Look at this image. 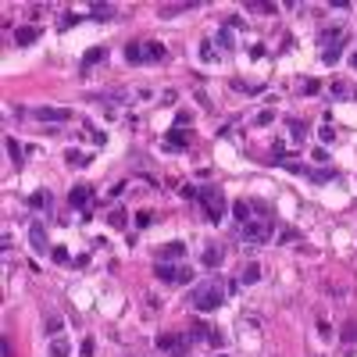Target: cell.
I'll list each match as a JSON object with an SVG mask.
<instances>
[{
    "label": "cell",
    "mask_w": 357,
    "mask_h": 357,
    "mask_svg": "<svg viewBox=\"0 0 357 357\" xmlns=\"http://www.w3.org/2000/svg\"><path fill=\"white\" fill-rule=\"evenodd\" d=\"M7 154H11V161H14V164L22 161V143L14 140V136H7Z\"/></svg>",
    "instance_id": "4316f807"
},
{
    "label": "cell",
    "mask_w": 357,
    "mask_h": 357,
    "mask_svg": "<svg viewBox=\"0 0 357 357\" xmlns=\"http://www.w3.org/2000/svg\"><path fill=\"white\" fill-rule=\"evenodd\" d=\"M50 257H54L58 265H65V261H68V250H65V247H54V250H50Z\"/></svg>",
    "instance_id": "1f68e13d"
},
{
    "label": "cell",
    "mask_w": 357,
    "mask_h": 357,
    "mask_svg": "<svg viewBox=\"0 0 357 357\" xmlns=\"http://www.w3.org/2000/svg\"><path fill=\"white\" fill-rule=\"evenodd\" d=\"M332 97H343L347 100V97H357V89L350 82H332Z\"/></svg>",
    "instance_id": "603a6c76"
},
{
    "label": "cell",
    "mask_w": 357,
    "mask_h": 357,
    "mask_svg": "<svg viewBox=\"0 0 357 357\" xmlns=\"http://www.w3.org/2000/svg\"><path fill=\"white\" fill-rule=\"evenodd\" d=\"M239 232H243V239H247L250 247H261V243L272 239V232H275V218H272V214H268V218H250L247 225H239Z\"/></svg>",
    "instance_id": "7a4b0ae2"
},
{
    "label": "cell",
    "mask_w": 357,
    "mask_h": 357,
    "mask_svg": "<svg viewBox=\"0 0 357 357\" xmlns=\"http://www.w3.org/2000/svg\"><path fill=\"white\" fill-rule=\"evenodd\" d=\"M68 340H61V336H58V340H54V343H50V357H68Z\"/></svg>",
    "instance_id": "cb8c5ba5"
},
{
    "label": "cell",
    "mask_w": 357,
    "mask_h": 357,
    "mask_svg": "<svg viewBox=\"0 0 357 357\" xmlns=\"http://www.w3.org/2000/svg\"><path fill=\"white\" fill-rule=\"evenodd\" d=\"M279 239H283V243H296V239H300V236H296V232H293V229H283V232H279Z\"/></svg>",
    "instance_id": "f35d334b"
},
{
    "label": "cell",
    "mask_w": 357,
    "mask_h": 357,
    "mask_svg": "<svg viewBox=\"0 0 357 357\" xmlns=\"http://www.w3.org/2000/svg\"><path fill=\"white\" fill-rule=\"evenodd\" d=\"M197 200L204 204V218H208V221L218 225V221L225 218V193H221V186H204Z\"/></svg>",
    "instance_id": "3957f363"
},
{
    "label": "cell",
    "mask_w": 357,
    "mask_h": 357,
    "mask_svg": "<svg viewBox=\"0 0 357 357\" xmlns=\"http://www.w3.org/2000/svg\"><path fill=\"white\" fill-rule=\"evenodd\" d=\"M350 68H354V71H357V54H354V58H350Z\"/></svg>",
    "instance_id": "ee69618b"
},
{
    "label": "cell",
    "mask_w": 357,
    "mask_h": 357,
    "mask_svg": "<svg viewBox=\"0 0 357 357\" xmlns=\"http://www.w3.org/2000/svg\"><path fill=\"white\" fill-rule=\"evenodd\" d=\"M179 257H186V243H179V239H172L157 250V261H179Z\"/></svg>",
    "instance_id": "8fae6325"
},
{
    "label": "cell",
    "mask_w": 357,
    "mask_h": 357,
    "mask_svg": "<svg viewBox=\"0 0 357 357\" xmlns=\"http://www.w3.org/2000/svg\"><path fill=\"white\" fill-rule=\"evenodd\" d=\"M104 58H107V50H104V47H93V50H86V54H82V68H89V65L104 61Z\"/></svg>",
    "instance_id": "d6986e66"
},
{
    "label": "cell",
    "mask_w": 357,
    "mask_h": 357,
    "mask_svg": "<svg viewBox=\"0 0 357 357\" xmlns=\"http://www.w3.org/2000/svg\"><path fill=\"white\" fill-rule=\"evenodd\" d=\"M343 343H357V325H354V322L347 325V332H343Z\"/></svg>",
    "instance_id": "836d02e7"
},
{
    "label": "cell",
    "mask_w": 357,
    "mask_h": 357,
    "mask_svg": "<svg viewBox=\"0 0 357 357\" xmlns=\"http://www.w3.org/2000/svg\"><path fill=\"white\" fill-rule=\"evenodd\" d=\"M186 143H190V133H186L182 125H175V129H168V136H164V146H168V150H182Z\"/></svg>",
    "instance_id": "7c38bea8"
},
{
    "label": "cell",
    "mask_w": 357,
    "mask_h": 357,
    "mask_svg": "<svg viewBox=\"0 0 357 357\" xmlns=\"http://www.w3.org/2000/svg\"><path fill=\"white\" fill-rule=\"evenodd\" d=\"M150 221H154V214H150V211H140V214H136V225H140V229H146Z\"/></svg>",
    "instance_id": "74e56055"
},
{
    "label": "cell",
    "mask_w": 357,
    "mask_h": 357,
    "mask_svg": "<svg viewBox=\"0 0 357 357\" xmlns=\"http://www.w3.org/2000/svg\"><path fill=\"white\" fill-rule=\"evenodd\" d=\"M157 350H168L172 357H186L190 332H164V336H157Z\"/></svg>",
    "instance_id": "5b68a950"
},
{
    "label": "cell",
    "mask_w": 357,
    "mask_h": 357,
    "mask_svg": "<svg viewBox=\"0 0 357 357\" xmlns=\"http://www.w3.org/2000/svg\"><path fill=\"white\" fill-rule=\"evenodd\" d=\"M0 354H4V357H14V350H11V343H7V340L0 343Z\"/></svg>",
    "instance_id": "7bdbcfd3"
},
{
    "label": "cell",
    "mask_w": 357,
    "mask_h": 357,
    "mask_svg": "<svg viewBox=\"0 0 357 357\" xmlns=\"http://www.w3.org/2000/svg\"><path fill=\"white\" fill-rule=\"evenodd\" d=\"M347 36H350V32H347L343 25H332V29H325V32L318 36V40L325 43V50H343V43H347Z\"/></svg>",
    "instance_id": "ba28073f"
},
{
    "label": "cell",
    "mask_w": 357,
    "mask_h": 357,
    "mask_svg": "<svg viewBox=\"0 0 357 357\" xmlns=\"http://www.w3.org/2000/svg\"><path fill=\"white\" fill-rule=\"evenodd\" d=\"M218 43H221L225 50H232V36H229V29H221V32H218Z\"/></svg>",
    "instance_id": "e575fe53"
},
{
    "label": "cell",
    "mask_w": 357,
    "mask_h": 357,
    "mask_svg": "<svg viewBox=\"0 0 357 357\" xmlns=\"http://www.w3.org/2000/svg\"><path fill=\"white\" fill-rule=\"evenodd\" d=\"M61 329H65V322H61L58 314H50V318H47V325H43V332H47V336H54V340L61 336Z\"/></svg>",
    "instance_id": "7402d4cb"
},
{
    "label": "cell",
    "mask_w": 357,
    "mask_h": 357,
    "mask_svg": "<svg viewBox=\"0 0 357 357\" xmlns=\"http://www.w3.org/2000/svg\"><path fill=\"white\" fill-rule=\"evenodd\" d=\"M221 357H229V354H221Z\"/></svg>",
    "instance_id": "f6af8a7d"
},
{
    "label": "cell",
    "mask_w": 357,
    "mask_h": 357,
    "mask_svg": "<svg viewBox=\"0 0 357 357\" xmlns=\"http://www.w3.org/2000/svg\"><path fill=\"white\" fill-rule=\"evenodd\" d=\"M65 161H68L71 168H86V164H89V154H82V150H68V154H65Z\"/></svg>",
    "instance_id": "44dd1931"
},
{
    "label": "cell",
    "mask_w": 357,
    "mask_h": 357,
    "mask_svg": "<svg viewBox=\"0 0 357 357\" xmlns=\"http://www.w3.org/2000/svg\"><path fill=\"white\" fill-rule=\"evenodd\" d=\"M71 265H75V268H86V265H89V254H79V257H75Z\"/></svg>",
    "instance_id": "b9f144b4"
},
{
    "label": "cell",
    "mask_w": 357,
    "mask_h": 357,
    "mask_svg": "<svg viewBox=\"0 0 357 357\" xmlns=\"http://www.w3.org/2000/svg\"><path fill=\"white\" fill-rule=\"evenodd\" d=\"M200 261H204V268H218L221 265V247H204Z\"/></svg>",
    "instance_id": "9a60e30c"
},
{
    "label": "cell",
    "mask_w": 357,
    "mask_h": 357,
    "mask_svg": "<svg viewBox=\"0 0 357 357\" xmlns=\"http://www.w3.org/2000/svg\"><path fill=\"white\" fill-rule=\"evenodd\" d=\"M111 14H115L111 4H93V7H89V18H97V22H107Z\"/></svg>",
    "instance_id": "ac0fdd59"
},
{
    "label": "cell",
    "mask_w": 357,
    "mask_h": 357,
    "mask_svg": "<svg viewBox=\"0 0 357 357\" xmlns=\"http://www.w3.org/2000/svg\"><path fill=\"white\" fill-rule=\"evenodd\" d=\"M322 61H325V65H336V61H340V50H322Z\"/></svg>",
    "instance_id": "d590c367"
},
{
    "label": "cell",
    "mask_w": 357,
    "mask_h": 357,
    "mask_svg": "<svg viewBox=\"0 0 357 357\" xmlns=\"http://www.w3.org/2000/svg\"><path fill=\"white\" fill-rule=\"evenodd\" d=\"M36 40H40V29H36V25L14 29V43H18V47H29V43H36Z\"/></svg>",
    "instance_id": "4fadbf2b"
},
{
    "label": "cell",
    "mask_w": 357,
    "mask_h": 357,
    "mask_svg": "<svg viewBox=\"0 0 357 357\" xmlns=\"http://www.w3.org/2000/svg\"><path fill=\"white\" fill-rule=\"evenodd\" d=\"M300 89H304V93H318V89H322V86H318V82H314V79H304V82H300Z\"/></svg>",
    "instance_id": "8d00e7d4"
},
{
    "label": "cell",
    "mask_w": 357,
    "mask_h": 357,
    "mask_svg": "<svg viewBox=\"0 0 357 357\" xmlns=\"http://www.w3.org/2000/svg\"><path fill=\"white\" fill-rule=\"evenodd\" d=\"M311 179H314V182H329V179H336V172H332V168H329V172L322 168V172H311Z\"/></svg>",
    "instance_id": "4dcf8cb0"
},
{
    "label": "cell",
    "mask_w": 357,
    "mask_h": 357,
    "mask_svg": "<svg viewBox=\"0 0 357 357\" xmlns=\"http://www.w3.org/2000/svg\"><path fill=\"white\" fill-rule=\"evenodd\" d=\"M275 122V111H261V115H254V125L261 129V125H272Z\"/></svg>",
    "instance_id": "f1b7e54d"
},
{
    "label": "cell",
    "mask_w": 357,
    "mask_h": 357,
    "mask_svg": "<svg viewBox=\"0 0 357 357\" xmlns=\"http://www.w3.org/2000/svg\"><path fill=\"white\" fill-rule=\"evenodd\" d=\"M50 204H54V197H50L47 190H36V193L29 197V208H32V211H50Z\"/></svg>",
    "instance_id": "5bb4252c"
},
{
    "label": "cell",
    "mask_w": 357,
    "mask_h": 357,
    "mask_svg": "<svg viewBox=\"0 0 357 357\" xmlns=\"http://www.w3.org/2000/svg\"><path fill=\"white\" fill-rule=\"evenodd\" d=\"M289 136H293L296 143H304V136H307V125H304V122H289Z\"/></svg>",
    "instance_id": "484cf974"
},
{
    "label": "cell",
    "mask_w": 357,
    "mask_h": 357,
    "mask_svg": "<svg viewBox=\"0 0 357 357\" xmlns=\"http://www.w3.org/2000/svg\"><path fill=\"white\" fill-rule=\"evenodd\" d=\"M125 61H133V65L146 61V47H143V43H129V47H125Z\"/></svg>",
    "instance_id": "2e32d148"
},
{
    "label": "cell",
    "mask_w": 357,
    "mask_h": 357,
    "mask_svg": "<svg viewBox=\"0 0 357 357\" xmlns=\"http://www.w3.org/2000/svg\"><path fill=\"white\" fill-rule=\"evenodd\" d=\"M257 279H261V265H247V268L239 272V283H243V286L257 283Z\"/></svg>",
    "instance_id": "ffe728a7"
},
{
    "label": "cell",
    "mask_w": 357,
    "mask_h": 357,
    "mask_svg": "<svg viewBox=\"0 0 357 357\" xmlns=\"http://www.w3.org/2000/svg\"><path fill=\"white\" fill-rule=\"evenodd\" d=\"M232 214H236L239 225H247V221L254 218V214H250V200H236V204H232Z\"/></svg>",
    "instance_id": "e0dca14e"
},
{
    "label": "cell",
    "mask_w": 357,
    "mask_h": 357,
    "mask_svg": "<svg viewBox=\"0 0 357 357\" xmlns=\"http://www.w3.org/2000/svg\"><path fill=\"white\" fill-rule=\"evenodd\" d=\"M29 243H32V250H36V254H47V250H50L47 232H43V225H40V221H32V225H29Z\"/></svg>",
    "instance_id": "30bf717a"
},
{
    "label": "cell",
    "mask_w": 357,
    "mask_h": 357,
    "mask_svg": "<svg viewBox=\"0 0 357 357\" xmlns=\"http://www.w3.org/2000/svg\"><path fill=\"white\" fill-rule=\"evenodd\" d=\"M190 7H197L193 0H186V4H172V7H161V14L164 18H172V14H179V11H190Z\"/></svg>",
    "instance_id": "d4e9b609"
},
{
    "label": "cell",
    "mask_w": 357,
    "mask_h": 357,
    "mask_svg": "<svg viewBox=\"0 0 357 357\" xmlns=\"http://www.w3.org/2000/svg\"><path fill=\"white\" fill-rule=\"evenodd\" d=\"M164 58V47L161 43H146V61H161Z\"/></svg>",
    "instance_id": "83f0119b"
},
{
    "label": "cell",
    "mask_w": 357,
    "mask_h": 357,
    "mask_svg": "<svg viewBox=\"0 0 357 357\" xmlns=\"http://www.w3.org/2000/svg\"><path fill=\"white\" fill-rule=\"evenodd\" d=\"M32 118L36 122H47V125H65V122H71V111L68 107H36Z\"/></svg>",
    "instance_id": "8992f818"
},
{
    "label": "cell",
    "mask_w": 357,
    "mask_h": 357,
    "mask_svg": "<svg viewBox=\"0 0 357 357\" xmlns=\"http://www.w3.org/2000/svg\"><path fill=\"white\" fill-rule=\"evenodd\" d=\"M107 221H111L115 229H125V211H111L107 214Z\"/></svg>",
    "instance_id": "f546056e"
},
{
    "label": "cell",
    "mask_w": 357,
    "mask_h": 357,
    "mask_svg": "<svg viewBox=\"0 0 357 357\" xmlns=\"http://www.w3.org/2000/svg\"><path fill=\"white\" fill-rule=\"evenodd\" d=\"M190 340H204L208 347H221V336L214 332L211 325H204V322H193L190 325Z\"/></svg>",
    "instance_id": "9c48e42d"
},
{
    "label": "cell",
    "mask_w": 357,
    "mask_h": 357,
    "mask_svg": "<svg viewBox=\"0 0 357 357\" xmlns=\"http://www.w3.org/2000/svg\"><path fill=\"white\" fill-rule=\"evenodd\" d=\"M318 136H322L325 143H332V140H336V129H332V125L325 122V129H318Z\"/></svg>",
    "instance_id": "d6a6232c"
},
{
    "label": "cell",
    "mask_w": 357,
    "mask_h": 357,
    "mask_svg": "<svg viewBox=\"0 0 357 357\" xmlns=\"http://www.w3.org/2000/svg\"><path fill=\"white\" fill-rule=\"evenodd\" d=\"M200 58H204V61H211V58H214V50H211V43H200Z\"/></svg>",
    "instance_id": "ab89813d"
},
{
    "label": "cell",
    "mask_w": 357,
    "mask_h": 357,
    "mask_svg": "<svg viewBox=\"0 0 357 357\" xmlns=\"http://www.w3.org/2000/svg\"><path fill=\"white\" fill-rule=\"evenodd\" d=\"M154 275H157L161 283H172V286H186L193 279V272H190L186 265H172V261H157V265H154Z\"/></svg>",
    "instance_id": "277c9868"
},
{
    "label": "cell",
    "mask_w": 357,
    "mask_h": 357,
    "mask_svg": "<svg viewBox=\"0 0 357 357\" xmlns=\"http://www.w3.org/2000/svg\"><path fill=\"white\" fill-rule=\"evenodd\" d=\"M79 354H82V357H89V354H93V340H82V347H79Z\"/></svg>",
    "instance_id": "60d3db41"
},
{
    "label": "cell",
    "mask_w": 357,
    "mask_h": 357,
    "mask_svg": "<svg viewBox=\"0 0 357 357\" xmlns=\"http://www.w3.org/2000/svg\"><path fill=\"white\" fill-rule=\"evenodd\" d=\"M93 186H71V193H68V200H71V208H79V211L86 214L89 208H93Z\"/></svg>",
    "instance_id": "52a82bcc"
},
{
    "label": "cell",
    "mask_w": 357,
    "mask_h": 357,
    "mask_svg": "<svg viewBox=\"0 0 357 357\" xmlns=\"http://www.w3.org/2000/svg\"><path fill=\"white\" fill-rule=\"evenodd\" d=\"M225 289H229V286L221 283V279H208V283H200L193 293H190V304H193L200 314L218 311V307H221V300H225Z\"/></svg>",
    "instance_id": "6da1fadb"
}]
</instances>
